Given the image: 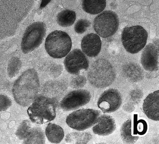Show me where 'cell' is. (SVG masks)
Wrapping results in <instances>:
<instances>
[{
  "label": "cell",
  "instance_id": "5b68a950",
  "mask_svg": "<svg viewBox=\"0 0 159 144\" xmlns=\"http://www.w3.org/2000/svg\"><path fill=\"white\" fill-rule=\"evenodd\" d=\"M148 36L146 30L140 25L125 27L121 34L123 45L128 52L136 53L145 46Z\"/></svg>",
  "mask_w": 159,
  "mask_h": 144
},
{
  "label": "cell",
  "instance_id": "d6986e66",
  "mask_svg": "<svg viewBox=\"0 0 159 144\" xmlns=\"http://www.w3.org/2000/svg\"><path fill=\"white\" fill-rule=\"evenodd\" d=\"M24 140V144H44L45 138L42 129L36 127L31 128Z\"/></svg>",
  "mask_w": 159,
  "mask_h": 144
},
{
  "label": "cell",
  "instance_id": "f1b7e54d",
  "mask_svg": "<svg viewBox=\"0 0 159 144\" xmlns=\"http://www.w3.org/2000/svg\"><path fill=\"white\" fill-rule=\"evenodd\" d=\"M51 0H42L40 5V8H44L51 1Z\"/></svg>",
  "mask_w": 159,
  "mask_h": 144
},
{
  "label": "cell",
  "instance_id": "e0dca14e",
  "mask_svg": "<svg viewBox=\"0 0 159 144\" xmlns=\"http://www.w3.org/2000/svg\"><path fill=\"white\" fill-rule=\"evenodd\" d=\"M83 10L91 14H96L102 11L106 6V0H82Z\"/></svg>",
  "mask_w": 159,
  "mask_h": 144
},
{
  "label": "cell",
  "instance_id": "603a6c76",
  "mask_svg": "<svg viewBox=\"0 0 159 144\" xmlns=\"http://www.w3.org/2000/svg\"><path fill=\"white\" fill-rule=\"evenodd\" d=\"M148 126L146 122L143 119H138V115L134 114L133 117V134L143 135L147 132Z\"/></svg>",
  "mask_w": 159,
  "mask_h": 144
},
{
  "label": "cell",
  "instance_id": "44dd1931",
  "mask_svg": "<svg viewBox=\"0 0 159 144\" xmlns=\"http://www.w3.org/2000/svg\"><path fill=\"white\" fill-rule=\"evenodd\" d=\"M76 19L75 12L69 10H64L57 15V21L58 24L63 27H67L72 25Z\"/></svg>",
  "mask_w": 159,
  "mask_h": 144
},
{
  "label": "cell",
  "instance_id": "4fadbf2b",
  "mask_svg": "<svg viewBox=\"0 0 159 144\" xmlns=\"http://www.w3.org/2000/svg\"><path fill=\"white\" fill-rule=\"evenodd\" d=\"M102 42L99 36L95 33L86 35L82 39L81 47L83 52L87 56L95 57L99 53Z\"/></svg>",
  "mask_w": 159,
  "mask_h": 144
},
{
  "label": "cell",
  "instance_id": "ba28073f",
  "mask_svg": "<svg viewBox=\"0 0 159 144\" xmlns=\"http://www.w3.org/2000/svg\"><path fill=\"white\" fill-rule=\"evenodd\" d=\"M119 25L118 17L114 12L105 11L94 18L93 27L96 32L103 38L110 37L117 30Z\"/></svg>",
  "mask_w": 159,
  "mask_h": 144
},
{
  "label": "cell",
  "instance_id": "7c38bea8",
  "mask_svg": "<svg viewBox=\"0 0 159 144\" xmlns=\"http://www.w3.org/2000/svg\"><path fill=\"white\" fill-rule=\"evenodd\" d=\"M141 61L143 68L149 71H155L159 68L158 46L150 43L143 50Z\"/></svg>",
  "mask_w": 159,
  "mask_h": 144
},
{
  "label": "cell",
  "instance_id": "ffe728a7",
  "mask_svg": "<svg viewBox=\"0 0 159 144\" xmlns=\"http://www.w3.org/2000/svg\"><path fill=\"white\" fill-rule=\"evenodd\" d=\"M92 135L89 132H73L67 134L65 141L67 143L73 144H86L91 139Z\"/></svg>",
  "mask_w": 159,
  "mask_h": 144
},
{
  "label": "cell",
  "instance_id": "3957f363",
  "mask_svg": "<svg viewBox=\"0 0 159 144\" xmlns=\"http://www.w3.org/2000/svg\"><path fill=\"white\" fill-rule=\"evenodd\" d=\"M115 70L110 62L98 59L91 64L87 74L88 80L93 86L102 88L110 85L116 78Z\"/></svg>",
  "mask_w": 159,
  "mask_h": 144
},
{
  "label": "cell",
  "instance_id": "cb8c5ba5",
  "mask_svg": "<svg viewBox=\"0 0 159 144\" xmlns=\"http://www.w3.org/2000/svg\"><path fill=\"white\" fill-rule=\"evenodd\" d=\"M21 66L20 60L17 57L11 58L9 62L7 68V72L9 76L12 78L18 72Z\"/></svg>",
  "mask_w": 159,
  "mask_h": 144
},
{
  "label": "cell",
  "instance_id": "30bf717a",
  "mask_svg": "<svg viewBox=\"0 0 159 144\" xmlns=\"http://www.w3.org/2000/svg\"><path fill=\"white\" fill-rule=\"evenodd\" d=\"M64 64L69 73L78 75L82 70H86L89 62L86 55L81 50L75 49L70 52L64 60Z\"/></svg>",
  "mask_w": 159,
  "mask_h": 144
},
{
  "label": "cell",
  "instance_id": "8992f818",
  "mask_svg": "<svg viewBox=\"0 0 159 144\" xmlns=\"http://www.w3.org/2000/svg\"><path fill=\"white\" fill-rule=\"evenodd\" d=\"M46 26L41 21L32 23L28 26L23 34L21 49L24 54L29 53L39 47L46 34Z\"/></svg>",
  "mask_w": 159,
  "mask_h": 144
},
{
  "label": "cell",
  "instance_id": "277c9868",
  "mask_svg": "<svg viewBox=\"0 0 159 144\" xmlns=\"http://www.w3.org/2000/svg\"><path fill=\"white\" fill-rule=\"evenodd\" d=\"M72 43L69 35L65 32L56 30L51 32L46 39L45 47L47 53L54 58L66 56L71 49Z\"/></svg>",
  "mask_w": 159,
  "mask_h": 144
},
{
  "label": "cell",
  "instance_id": "9c48e42d",
  "mask_svg": "<svg viewBox=\"0 0 159 144\" xmlns=\"http://www.w3.org/2000/svg\"><path fill=\"white\" fill-rule=\"evenodd\" d=\"M91 95L88 91L83 89L73 90L69 92L60 103L61 108L65 111L78 109L87 103Z\"/></svg>",
  "mask_w": 159,
  "mask_h": 144
},
{
  "label": "cell",
  "instance_id": "7a4b0ae2",
  "mask_svg": "<svg viewBox=\"0 0 159 144\" xmlns=\"http://www.w3.org/2000/svg\"><path fill=\"white\" fill-rule=\"evenodd\" d=\"M57 106L54 99L40 95L37 96L29 107L27 112L32 122L43 124L55 118Z\"/></svg>",
  "mask_w": 159,
  "mask_h": 144
},
{
  "label": "cell",
  "instance_id": "ac0fdd59",
  "mask_svg": "<svg viewBox=\"0 0 159 144\" xmlns=\"http://www.w3.org/2000/svg\"><path fill=\"white\" fill-rule=\"evenodd\" d=\"M122 71L125 76L133 81L140 80L142 76L141 68L139 65L134 63H129L124 65Z\"/></svg>",
  "mask_w": 159,
  "mask_h": 144
},
{
  "label": "cell",
  "instance_id": "4316f807",
  "mask_svg": "<svg viewBox=\"0 0 159 144\" xmlns=\"http://www.w3.org/2000/svg\"><path fill=\"white\" fill-rule=\"evenodd\" d=\"M85 77L82 75L77 76L73 78L70 82L71 87L73 88H79L83 87L86 83Z\"/></svg>",
  "mask_w": 159,
  "mask_h": 144
},
{
  "label": "cell",
  "instance_id": "d4e9b609",
  "mask_svg": "<svg viewBox=\"0 0 159 144\" xmlns=\"http://www.w3.org/2000/svg\"><path fill=\"white\" fill-rule=\"evenodd\" d=\"M31 124L28 120H24L18 126L16 134L20 140H24L31 128Z\"/></svg>",
  "mask_w": 159,
  "mask_h": 144
},
{
  "label": "cell",
  "instance_id": "9a60e30c",
  "mask_svg": "<svg viewBox=\"0 0 159 144\" xmlns=\"http://www.w3.org/2000/svg\"><path fill=\"white\" fill-rule=\"evenodd\" d=\"M92 130L94 133L100 135H109L112 133L116 128L115 120L109 115H104L100 116Z\"/></svg>",
  "mask_w": 159,
  "mask_h": 144
},
{
  "label": "cell",
  "instance_id": "484cf974",
  "mask_svg": "<svg viewBox=\"0 0 159 144\" xmlns=\"http://www.w3.org/2000/svg\"><path fill=\"white\" fill-rule=\"evenodd\" d=\"M90 24V22L87 19L79 20L75 25V30L78 33L82 34L87 30Z\"/></svg>",
  "mask_w": 159,
  "mask_h": 144
},
{
  "label": "cell",
  "instance_id": "83f0119b",
  "mask_svg": "<svg viewBox=\"0 0 159 144\" xmlns=\"http://www.w3.org/2000/svg\"><path fill=\"white\" fill-rule=\"evenodd\" d=\"M0 111H5L11 105V100L6 95H0Z\"/></svg>",
  "mask_w": 159,
  "mask_h": 144
},
{
  "label": "cell",
  "instance_id": "2e32d148",
  "mask_svg": "<svg viewBox=\"0 0 159 144\" xmlns=\"http://www.w3.org/2000/svg\"><path fill=\"white\" fill-rule=\"evenodd\" d=\"M45 134L48 140L54 143H59L64 136L62 128L58 125L49 123L45 129Z\"/></svg>",
  "mask_w": 159,
  "mask_h": 144
},
{
  "label": "cell",
  "instance_id": "5bb4252c",
  "mask_svg": "<svg viewBox=\"0 0 159 144\" xmlns=\"http://www.w3.org/2000/svg\"><path fill=\"white\" fill-rule=\"evenodd\" d=\"M143 111L150 119L159 120V91H155L146 98L143 104Z\"/></svg>",
  "mask_w": 159,
  "mask_h": 144
},
{
  "label": "cell",
  "instance_id": "52a82bcc",
  "mask_svg": "<svg viewBox=\"0 0 159 144\" xmlns=\"http://www.w3.org/2000/svg\"><path fill=\"white\" fill-rule=\"evenodd\" d=\"M100 112L92 109H81L68 115L66 122L71 128L79 131L89 128L97 123Z\"/></svg>",
  "mask_w": 159,
  "mask_h": 144
},
{
  "label": "cell",
  "instance_id": "6da1fadb",
  "mask_svg": "<svg viewBox=\"0 0 159 144\" xmlns=\"http://www.w3.org/2000/svg\"><path fill=\"white\" fill-rule=\"evenodd\" d=\"M39 87L36 71L33 68L27 69L13 83L12 92L15 101L22 106L29 105L37 97Z\"/></svg>",
  "mask_w": 159,
  "mask_h": 144
},
{
  "label": "cell",
  "instance_id": "7402d4cb",
  "mask_svg": "<svg viewBox=\"0 0 159 144\" xmlns=\"http://www.w3.org/2000/svg\"><path fill=\"white\" fill-rule=\"evenodd\" d=\"M131 124V119L127 120L123 123L120 130L121 138L124 142L127 143H135L139 138L138 136L132 134Z\"/></svg>",
  "mask_w": 159,
  "mask_h": 144
},
{
  "label": "cell",
  "instance_id": "8fae6325",
  "mask_svg": "<svg viewBox=\"0 0 159 144\" xmlns=\"http://www.w3.org/2000/svg\"><path fill=\"white\" fill-rule=\"evenodd\" d=\"M122 102L121 95L116 89L110 88L104 91L97 102L98 107L104 113L113 112L120 107Z\"/></svg>",
  "mask_w": 159,
  "mask_h": 144
}]
</instances>
